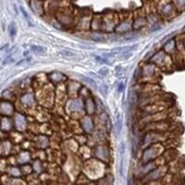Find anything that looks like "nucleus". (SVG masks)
Masks as SVG:
<instances>
[{
	"label": "nucleus",
	"instance_id": "nucleus-2",
	"mask_svg": "<svg viewBox=\"0 0 185 185\" xmlns=\"http://www.w3.org/2000/svg\"><path fill=\"white\" fill-rule=\"evenodd\" d=\"M173 9H174V6H173L172 3H168V5H166V6L162 8V14L166 15V16H168L169 14H172Z\"/></svg>",
	"mask_w": 185,
	"mask_h": 185
},
{
	"label": "nucleus",
	"instance_id": "nucleus-9",
	"mask_svg": "<svg viewBox=\"0 0 185 185\" xmlns=\"http://www.w3.org/2000/svg\"><path fill=\"white\" fill-rule=\"evenodd\" d=\"M124 88H125V84H124V83H119V85H118V91H119V92H122L123 90H124Z\"/></svg>",
	"mask_w": 185,
	"mask_h": 185
},
{
	"label": "nucleus",
	"instance_id": "nucleus-5",
	"mask_svg": "<svg viewBox=\"0 0 185 185\" xmlns=\"http://www.w3.org/2000/svg\"><path fill=\"white\" fill-rule=\"evenodd\" d=\"M91 38H92L93 41H97V42H103V41L106 40V38L102 37V35H100V34H92Z\"/></svg>",
	"mask_w": 185,
	"mask_h": 185
},
{
	"label": "nucleus",
	"instance_id": "nucleus-3",
	"mask_svg": "<svg viewBox=\"0 0 185 185\" xmlns=\"http://www.w3.org/2000/svg\"><path fill=\"white\" fill-rule=\"evenodd\" d=\"M16 32H17L16 24L13 22V23H10V25H9V34H10V37L14 38L15 35H16Z\"/></svg>",
	"mask_w": 185,
	"mask_h": 185
},
{
	"label": "nucleus",
	"instance_id": "nucleus-1",
	"mask_svg": "<svg viewBox=\"0 0 185 185\" xmlns=\"http://www.w3.org/2000/svg\"><path fill=\"white\" fill-rule=\"evenodd\" d=\"M31 50L35 53H46L47 49L42 46H31Z\"/></svg>",
	"mask_w": 185,
	"mask_h": 185
},
{
	"label": "nucleus",
	"instance_id": "nucleus-7",
	"mask_svg": "<svg viewBox=\"0 0 185 185\" xmlns=\"http://www.w3.org/2000/svg\"><path fill=\"white\" fill-rule=\"evenodd\" d=\"M108 72H109V70H108L107 67H102V68H100L99 69V74L101 76H106L107 74H108Z\"/></svg>",
	"mask_w": 185,
	"mask_h": 185
},
{
	"label": "nucleus",
	"instance_id": "nucleus-4",
	"mask_svg": "<svg viewBox=\"0 0 185 185\" xmlns=\"http://www.w3.org/2000/svg\"><path fill=\"white\" fill-rule=\"evenodd\" d=\"M58 55L64 56V57H74L75 56V53H74L73 51H70V50H63V51H59Z\"/></svg>",
	"mask_w": 185,
	"mask_h": 185
},
{
	"label": "nucleus",
	"instance_id": "nucleus-8",
	"mask_svg": "<svg viewBox=\"0 0 185 185\" xmlns=\"http://www.w3.org/2000/svg\"><path fill=\"white\" fill-rule=\"evenodd\" d=\"M20 11H22V14H23V15H24V17H25V18H26V19H27V22H29V23H30V25H32V24H31V20H30V17H29V15H27V13H26V11H25V9H24V8H22V7H20Z\"/></svg>",
	"mask_w": 185,
	"mask_h": 185
},
{
	"label": "nucleus",
	"instance_id": "nucleus-6",
	"mask_svg": "<svg viewBox=\"0 0 185 185\" xmlns=\"http://www.w3.org/2000/svg\"><path fill=\"white\" fill-rule=\"evenodd\" d=\"M94 59H96L97 63L109 64V61H108V59H107V58H102V57H100V56H94Z\"/></svg>",
	"mask_w": 185,
	"mask_h": 185
},
{
	"label": "nucleus",
	"instance_id": "nucleus-10",
	"mask_svg": "<svg viewBox=\"0 0 185 185\" xmlns=\"http://www.w3.org/2000/svg\"><path fill=\"white\" fill-rule=\"evenodd\" d=\"M177 3L181 7H185V0H177Z\"/></svg>",
	"mask_w": 185,
	"mask_h": 185
}]
</instances>
